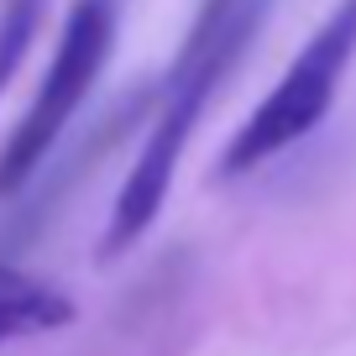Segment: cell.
<instances>
[{"instance_id":"cell-1","label":"cell","mask_w":356,"mask_h":356,"mask_svg":"<svg viewBox=\"0 0 356 356\" xmlns=\"http://www.w3.org/2000/svg\"><path fill=\"white\" fill-rule=\"evenodd\" d=\"M267 16H273V0H200L189 32L178 42L173 63H168L163 89H157V111H152V126H147V142L136 152L126 184L115 189L111 225H105V241H100L105 262L121 257L126 246H136L152 231V220L168 204V189H173L178 157L189 152L194 126L204 121L215 89L246 58V47L267 26Z\"/></svg>"},{"instance_id":"cell-3","label":"cell","mask_w":356,"mask_h":356,"mask_svg":"<svg viewBox=\"0 0 356 356\" xmlns=\"http://www.w3.org/2000/svg\"><path fill=\"white\" fill-rule=\"evenodd\" d=\"M356 58V0H341L330 16L309 32V42L293 53V63L283 68V79L267 89V100L236 126V136L220 152V178H241L252 168L273 163L278 152L299 147L304 136L320 131V121L330 115L341 79Z\"/></svg>"},{"instance_id":"cell-4","label":"cell","mask_w":356,"mask_h":356,"mask_svg":"<svg viewBox=\"0 0 356 356\" xmlns=\"http://www.w3.org/2000/svg\"><path fill=\"white\" fill-rule=\"evenodd\" d=\"M68 325H74V299L63 289L0 262V346L53 335V330H68Z\"/></svg>"},{"instance_id":"cell-5","label":"cell","mask_w":356,"mask_h":356,"mask_svg":"<svg viewBox=\"0 0 356 356\" xmlns=\"http://www.w3.org/2000/svg\"><path fill=\"white\" fill-rule=\"evenodd\" d=\"M42 11H47V0H6V6H0V95H6V84L16 79L22 58L32 53Z\"/></svg>"},{"instance_id":"cell-2","label":"cell","mask_w":356,"mask_h":356,"mask_svg":"<svg viewBox=\"0 0 356 356\" xmlns=\"http://www.w3.org/2000/svg\"><path fill=\"white\" fill-rule=\"evenodd\" d=\"M121 11L126 0H74L68 6L53 63H47L26 115L11 126V136L0 147V200H11L32 184L37 168L53 157V147L74 126V115L84 111V100L95 95V84H100L105 63L115 53V37H121Z\"/></svg>"}]
</instances>
